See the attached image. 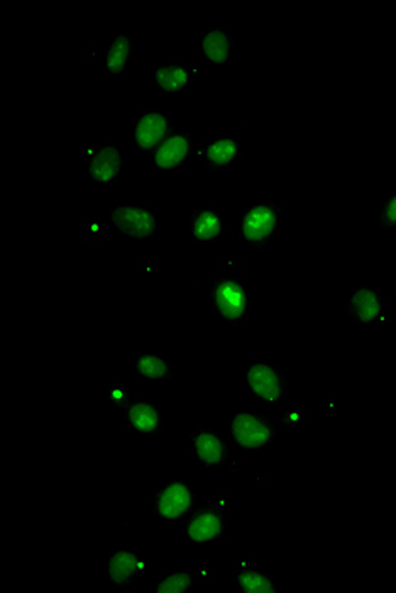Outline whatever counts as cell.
<instances>
[{
	"instance_id": "cell-17",
	"label": "cell",
	"mask_w": 396,
	"mask_h": 593,
	"mask_svg": "<svg viewBox=\"0 0 396 593\" xmlns=\"http://www.w3.org/2000/svg\"><path fill=\"white\" fill-rule=\"evenodd\" d=\"M232 38L226 29L209 28L205 29L200 36V48L207 60L217 65H224L231 58Z\"/></svg>"
},
{
	"instance_id": "cell-14",
	"label": "cell",
	"mask_w": 396,
	"mask_h": 593,
	"mask_svg": "<svg viewBox=\"0 0 396 593\" xmlns=\"http://www.w3.org/2000/svg\"><path fill=\"white\" fill-rule=\"evenodd\" d=\"M234 573H236V592L244 593H270L278 590L275 582L263 571L258 570L256 566L248 560H237L234 563Z\"/></svg>"
},
{
	"instance_id": "cell-4",
	"label": "cell",
	"mask_w": 396,
	"mask_h": 593,
	"mask_svg": "<svg viewBox=\"0 0 396 593\" xmlns=\"http://www.w3.org/2000/svg\"><path fill=\"white\" fill-rule=\"evenodd\" d=\"M246 383L259 404L280 405L288 395L283 375L264 361H254L246 368Z\"/></svg>"
},
{
	"instance_id": "cell-1",
	"label": "cell",
	"mask_w": 396,
	"mask_h": 593,
	"mask_svg": "<svg viewBox=\"0 0 396 593\" xmlns=\"http://www.w3.org/2000/svg\"><path fill=\"white\" fill-rule=\"evenodd\" d=\"M229 512V492L222 490L204 509L197 510L187 524V539L193 544L210 543L222 538Z\"/></svg>"
},
{
	"instance_id": "cell-22",
	"label": "cell",
	"mask_w": 396,
	"mask_h": 593,
	"mask_svg": "<svg viewBox=\"0 0 396 593\" xmlns=\"http://www.w3.org/2000/svg\"><path fill=\"white\" fill-rule=\"evenodd\" d=\"M205 578H209V575L205 573H173L170 577L163 578L156 587L154 592L158 593H173V592H187L197 582H202Z\"/></svg>"
},
{
	"instance_id": "cell-2",
	"label": "cell",
	"mask_w": 396,
	"mask_h": 593,
	"mask_svg": "<svg viewBox=\"0 0 396 593\" xmlns=\"http://www.w3.org/2000/svg\"><path fill=\"white\" fill-rule=\"evenodd\" d=\"M210 299L222 321L241 326L248 317V290L232 277L215 278L210 287Z\"/></svg>"
},
{
	"instance_id": "cell-10",
	"label": "cell",
	"mask_w": 396,
	"mask_h": 593,
	"mask_svg": "<svg viewBox=\"0 0 396 593\" xmlns=\"http://www.w3.org/2000/svg\"><path fill=\"white\" fill-rule=\"evenodd\" d=\"M88 161V178L92 182H112L121 170V151L114 145H99L85 153Z\"/></svg>"
},
{
	"instance_id": "cell-11",
	"label": "cell",
	"mask_w": 396,
	"mask_h": 593,
	"mask_svg": "<svg viewBox=\"0 0 396 593\" xmlns=\"http://www.w3.org/2000/svg\"><path fill=\"white\" fill-rule=\"evenodd\" d=\"M192 444L198 461L205 468L217 470L226 465L227 446L219 434H215L210 429H198L197 433L193 434Z\"/></svg>"
},
{
	"instance_id": "cell-13",
	"label": "cell",
	"mask_w": 396,
	"mask_h": 593,
	"mask_svg": "<svg viewBox=\"0 0 396 593\" xmlns=\"http://www.w3.org/2000/svg\"><path fill=\"white\" fill-rule=\"evenodd\" d=\"M190 153H192V143L187 134H170L154 151V167L158 170H173L178 165H182Z\"/></svg>"
},
{
	"instance_id": "cell-16",
	"label": "cell",
	"mask_w": 396,
	"mask_h": 593,
	"mask_svg": "<svg viewBox=\"0 0 396 593\" xmlns=\"http://www.w3.org/2000/svg\"><path fill=\"white\" fill-rule=\"evenodd\" d=\"M127 422L129 426L144 434H158L161 429L160 412L149 400H131L127 405Z\"/></svg>"
},
{
	"instance_id": "cell-6",
	"label": "cell",
	"mask_w": 396,
	"mask_h": 593,
	"mask_svg": "<svg viewBox=\"0 0 396 593\" xmlns=\"http://www.w3.org/2000/svg\"><path fill=\"white\" fill-rule=\"evenodd\" d=\"M153 510L161 521H176L187 516L193 507V494L185 483H168L153 497Z\"/></svg>"
},
{
	"instance_id": "cell-26",
	"label": "cell",
	"mask_w": 396,
	"mask_h": 593,
	"mask_svg": "<svg viewBox=\"0 0 396 593\" xmlns=\"http://www.w3.org/2000/svg\"><path fill=\"white\" fill-rule=\"evenodd\" d=\"M393 292H395V297H396V280H395V285H393Z\"/></svg>"
},
{
	"instance_id": "cell-3",
	"label": "cell",
	"mask_w": 396,
	"mask_h": 593,
	"mask_svg": "<svg viewBox=\"0 0 396 593\" xmlns=\"http://www.w3.org/2000/svg\"><path fill=\"white\" fill-rule=\"evenodd\" d=\"M281 206L256 204L249 206L242 216L241 238L254 248L270 244L280 229Z\"/></svg>"
},
{
	"instance_id": "cell-15",
	"label": "cell",
	"mask_w": 396,
	"mask_h": 593,
	"mask_svg": "<svg viewBox=\"0 0 396 593\" xmlns=\"http://www.w3.org/2000/svg\"><path fill=\"white\" fill-rule=\"evenodd\" d=\"M200 75L198 70L190 68L185 63H171V65H161L154 70V82L160 85L166 92H182L187 89L188 84Z\"/></svg>"
},
{
	"instance_id": "cell-18",
	"label": "cell",
	"mask_w": 396,
	"mask_h": 593,
	"mask_svg": "<svg viewBox=\"0 0 396 593\" xmlns=\"http://www.w3.org/2000/svg\"><path fill=\"white\" fill-rule=\"evenodd\" d=\"M242 153V146L236 138H214L205 145V161L212 168H226L234 161L239 160Z\"/></svg>"
},
{
	"instance_id": "cell-25",
	"label": "cell",
	"mask_w": 396,
	"mask_h": 593,
	"mask_svg": "<svg viewBox=\"0 0 396 593\" xmlns=\"http://www.w3.org/2000/svg\"><path fill=\"white\" fill-rule=\"evenodd\" d=\"M110 402L117 405V407H127L131 404V395L127 388L121 387V385H112L110 387Z\"/></svg>"
},
{
	"instance_id": "cell-8",
	"label": "cell",
	"mask_w": 396,
	"mask_h": 593,
	"mask_svg": "<svg viewBox=\"0 0 396 593\" xmlns=\"http://www.w3.org/2000/svg\"><path fill=\"white\" fill-rule=\"evenodd\" d=\"M352 321L359 324H390L391 314L380 294L371 287H358L347 304Z\"/></svg>"
},
{
	"instance_id": "cell-21",
	"label": "cell",
	"mask_w": 396,
	"mask_h": 593,
	"mask_svg": "<svg viewBox=\"0 0 396 593\" xmlns=\"http://www.w3.org/2000/svg\"><path fill=\"white\" fill-rule=\"evenodd\" d=\"M129 51H131V38L126 34L117 36L105 55V67L112 73H119L126 68L129 61Z\"/></svg>"
},
{
	"instance_id": "cell-5",
	"label": "cell",
	"mask_w": 396,
	"mask_h": 593,
	"mask_svg": "<svg viewBox=\"0 0 396 593\" xmlns=\"http://www.w3.org/2000/svg\"><path fill=\"white\" fill-rule=\"evenodd\" d=\"M229 429L237 446L244 449L266 448L276 436L275 422L249 412H237L231 419Z\"/></svg>"
},
{
	"instance_id": "cell-20",
	"label": "cell",
	"mask_w": 396,
	"mask_h": 593,
	"mask_svg": "<svg viewBox=\"0 0 396 593\" xmlns=\"http://www.w3.org/2000/svg\"><path fill=\"white\" fill-rule=\"evenodd\" d=\"M134 366L141 375L154 378V380H168L175 375V368L170 361L163 360L156 355L134 356Z\"/></svg>"
},
{
	"instance_id": "cell-9",
	"label": "cell",
	"mask_w": 396,
	"mask_h": 593,
	"mask_svg": "<svg viewBox=\"0 0 396 593\" xmlns=\"http://www.w3.org/2000/svg\"><path fill=\"white\" fill-rule=\"evenodd\" d=\"M146 570V561L134 551L119 549L110 555L107 563L110 583L122 592H127L132 587L134 580Z\"/></svg>"
},
{
	"instance_id": "cell-23",
	"label": "cell",
	"mask_w": 396,
	"mask_h": 593,
	"mask_svg": "<svg viewBox=\"0 0 396 593\" xmlns=\"http://www.w3.org/2000/svg\"><path fill=\"white\" fill-rule=\"evenodd\" d=\"M380 226L385 231L396 229V192L386 200L385 206L381 209Z\"/></svg>"
},
{
	"instance_id": "cell-7",
	"label": "cell",
	"mask_w": 396,
	"mask_h": 593,
	"mask_svg": "<svg viewBox=\"0 0 396 593\" xmlns=\"http://www.w3.org/2000/svg\"><path fill=\"white\" fill-rule=\"evenodd\" d=\"M110 219L119 233L129 238H151L158 229V219L148 207L117 206L110 211Z\"/></svg>"
},
{
	"instance_id": "cell-19",
	"label": "cell",
	"mask_w": 396,
	"mask_h": 593,
	"mask_svg": "<svg viewBox=\"0 0 396 593\" xmlns=\"http://www.w3.org/2000/svg\"><path fill=\"white\" fill-rule=\"evenodd\" d=\"M190 231H192V239L195 243H205V241L219 239L226 231V224L217 212L210 211V209H200L192 216Z\"/></svg>"
},
{
	"instance_id": "cell-12",
	"label": "cell",
	"mask_w": 396,
	"mask_h": 593,
	"mask_svg": "<svg viewBox=\"0 0 396 593\" xmlns=\"http://www.w3.org/2000/svg\"><path fill=\"white\" fill-rule=\"evenodd\" d=\"M170 129V117L160 111H148L141 114L134 129V139L143 150H151L165 141Z\"/></svg>"
},
{
	"instance_id": "cell-24",
	"label": "cell",
	"mask_w": 396,
	"mask_h": 593,
	"mask_svg": "<svg viewBox=\"0 0 396 593\" xmlns=\"http://www.w3.org/2000/svg\"><path fill=\"white\" fill-rule=\"evenodd\" d=\"M105 228L104 224L100 221H88L83 226V238L87 241H100L104 238Z\"/></svg>"
}]
</instances>
